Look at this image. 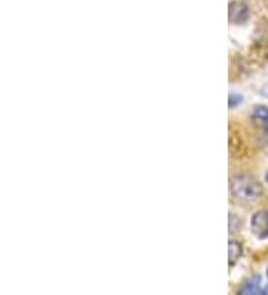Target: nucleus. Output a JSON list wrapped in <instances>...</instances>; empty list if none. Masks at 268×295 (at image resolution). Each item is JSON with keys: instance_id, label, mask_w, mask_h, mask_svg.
<instances>
[{"instance_id": "7ed1b4c3", "label": "nucleus", "mask_w": 268, "mask_h": 295, "mask_svg": "<svg viewBox=\"0 0 268 295\" xmlns=\"http://www.w3.org/2000/svg\"><path fill=\"white\" fill-rule=\"evenodd\" d=\"M249 17V11L247 6L240 3V2H232L229 5V20L235 24L243 23L246 18Z\"/></svg>"}, {"instance_id": "39448f33", "label": "nucleus", "mask_w": 268, "mask_h": 295, "mask_svg": "<svg viewBox=\"0 0 268 295\" xmlns=\"http://www.w3.org/2000/svg\"><path fill=\"white\" fill-rule=\"evenodd\" d=\"M261 277L259 276H255L252 280H249L247 283H246V286L241 289V292L243 294H259V292H262V289L259 288V285H261Z\"/></svg>"}, {"instance_id": "f03ea898", "label": "nucleus", "mask_w": 268, "mask_h": 295, "mask_svg": "<svg viewBox=\"0 0 268 295\" xmlns=\"http://www.w3.org/2000/svg\"><path fill=\"white\" fill-rule=\"evenodd\" d=\"M250 230L259 240H268V211H258L252 216Z\"/></svg>"}, {"instance_id": "423d86ee", "label": "nucleus", "mask_w": 268, "mask_h": 295, "mask_svg": "<svg viewBox=\"0 0 268 295\" xmlns=\"http://www.w3.org/2000/svg\"><path fill=\"white\" fill-rule=\"evenodd\" d=\"M253 118L268 131V108L259 106L253 111Z\"/></svg>"}, {"instance_id": "6e6552de", "label": "nucleus", "mask_w": 268, "mask_h": 295, "mask_svg": "<svg viewBox=\"0 0 268 295\" xmlns=\"http://www.w3.org/2000/svg\"><path fill=\"white\" fill-rule=\"evenodd\" d=\"M267 277H268V268H267Z\"/></svg>"}, {"instance_id": "f257e3e1", "label": "nucleus", "mask_w": 268, "mask_h": 295, "mask_svg": "<svg viewBox=\"0 0 268 295\" xmlns=\"http://www.w3.org/2000/svg\"><path fill=\"white\" fill-rule=\"evenodd\" d=\"M229 191L234 200L243 205H253L262 197L261 183L244 173L234 174L229 179Z\"/></svg>"}, {"instance_id": "20e7f679", "label": "nucleus", "mask_w": 268, "mask_h": 295, "mask_svg": "<svg viewBox=\"0 0 268 295\" xmlns=\"http://www.w3.org/2000/svg\"><path fill=\"white\" fill-rule=\"evenodd\" d=\"M228 246H229V248H228V253H229V264L232 265V264H235V262H237V259L241 256L243 249H241V245H240L237 240H231Z\"/></svg>"}, {"instance_id": "0eeeda50", "label": "nucleus", "mask_w": 268, "mask_h": 295, "mask_svg": "<svg viewBox=\"0 0 268 295\" xmlns=\"http://www.w3.org/2000/svg\"><path fill=\"white\" fill-rule=\"evenodd\" d=\"M240 100H241L240 97H237V95H234V94H231V95H229V106H231V108H234V106H237Z\"/></svg>"}]
</instances>
